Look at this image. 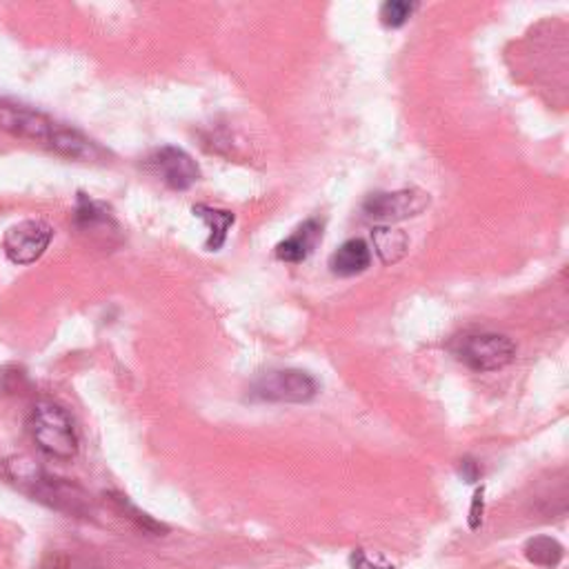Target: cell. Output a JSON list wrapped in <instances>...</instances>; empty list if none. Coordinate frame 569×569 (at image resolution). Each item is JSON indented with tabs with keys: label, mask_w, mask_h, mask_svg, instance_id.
Returning a JSON list of instances; mask_svg holds the SVG:
<instances>
[{
	"label": "cell",
	"mask_w": 569,
	"mask_h": 569,
	"mask_svg": "<svg viewBox=\"0 0 569 569\" xmlns=\"http://www.w3.org/2000/svg\"><path fill=\"white\" fill-rule=\"evenodd\" d=\"M32 436L43 454L56 461H72L79 454V434L72 416L54 401H39L30 418Z\"/></svg>",
	"instance_id": "6da1fadb"
},
{
	"label": "cell",
	"mask_w": 569,
	"mask_h": 569,
	"mask_svg": "<svg viewBox=\"0 0 569 569\" xmlns=\"http://www.w3.org/2000/svg\"><path fill=\"white\" fill-rule=\"evenodd\" d=\"M454 356L474 372H498L516 359L509 337L496 332H469L456 339Z\"/></svg>",
	"instance_id": "7a4b0ae2"
},
{
	"label": "cell",
	"mask_w": 569,
	"mask_h": 569,
	"mask_svg": "<svg viewBox=\"0 0 569 569\" xmlns=\"http://www.w3.org/2000/svg\"><path fill=\"white\" fill-rule=\"evenodd\" d=\"M319 390V381L303 370H273L256 381L254 396L267 403L303 405L314 401Z\"/></svg>",
	"instance_id": "3957f363"
},
{
	"label": "cell",
	"mask_w": 569,
	"mask_h": 569,
	"mask_svg": "<svg viewBox=\"0 0 569 569\" xmlns=\"http://www.w3.org/2000/svg\"><path fill=\"white\" fill-rule=\"evenodd\" d=\"M430 194L423 189H399L376 192L363 203V214L379 223H401L423 214L430 207Z\"/></svg>",
	"instance_id": "277c9868"
},
{
	"label": "cell",
	"mask_w": 569,
	"mask_h": 569,
	"mask_svg": "<svg viewBox=\"0 0 569 569\" xmlns=\"http://www.w3.org/2000/svg\"><path fill=\"white\" fill-rule=\"evenodd\" d=\"M59 127L61 125L56 121H52L50 116L37 110H30L25 105H17L10 101H0V130L12 136L37 141L50 147Z\"/></svg>",
	"instance_id": "5b68a950"
},
{
	"label": "cell",
	"mask_w": 569,
	"mask_h": 569,
	"mask_svg": "<svg viewBox=\"0 0 569 569\" xmlns=\"http://www.w3.org/2000/svg\"><path fill=\"white\" fill-rule=\"evenodd\" d=\"M54 238V229L45 220H25L8 229L6 251L19 265H30L39 260Z\"/></svg>",
	"instance_id": "8992f818"
},
{
	"label": "cell",
	"mask_w": 569,
	"mask_h": 569,
	"mask_svg": "<svg viewBox=\"0 0 569 569\" xmlns=\"http://www.w3.org/2000/svg\"><path fill=\"white\" fill-rule=\"evenodd\" d=\"M149 167L156 172V176H161V180L167 187L178 192L189 189L200 178V169L196 161L185 149L172 147V145L156 149L149 158Z\"/></svg>",
	"instance_id": "52a82bcc"
},
{
	"label": "cell",
	"mask_w": 569,
	"mask_h": 569,
	"mask_svg": "<svg viewBox=\"0 0 569 569\" xmlns=\"http://www.w3.org/2000/svg\"><path fill=\"white\" fill-rule=\"evenodd\" d=\"M323 238V223L317 218L306 220L290 238L276 245V258L282 262H303Z\"/></svg>",
	"instance_id": "ba28073f"
},
{
	"label": "cell",
	"mask_w": 569,
	"mask_h": 569,
	"mask_svg": "<svg viewBox=\"0 0 569 569\" xmlns=\"http://www.w3.org/2000/svg\"><path fill=\"white\" fill-rule=\"evenodd\" d=\"M372 265V249L361 238L345 240L332 256H330V269L337 276L350 278L368 271Z\"/></svg>",
	"instance_id": "9c48e42d"
},
{
	"label": "cell",
	"mask_w": 569,
	"mask_h": 569,
	"mask_svg": "<svg viewBox=\"0 0 569 569\" xmlns=\"http://www.w3.org/2000/svg\"><path fill=\"white\" fill-rule=\"evenodd\" d=\"M372 242H374V251L383 260V265H396L399 260H403V256L410 249V236L403 229H394L390 225L374 227Z\"/></svg>",
	"instance_id": "30bf717a"
},
{
	"label": "cell",
	"mask_w": 569,
	"mask_h": 569,
	"mask_svg": "<svg viewBox=\"0 0 569 569\" xmlns=\"http://www.w3.org/2000/svg\"><path fill=\"white\" fill-rule=\"evenodd\" d=\"M194 216H198L200 220H205L209 225V240H207V249L216 251L225 245L227 240V231L234 225V214L231 211H223V209H211L207 205H196L194 207Z\"/></svg>",
	"instance_id": "8fae6325"
},
{
	"label": "cell",
	"mask_w": 569,
	"mask_h": 569,
	"mask_svg": "<svg viewBox=\"0 0 569 569\" xmlns=\"http://www.w3.org/2000/svg\"><path fill=\"white\" fill-rule=\"evenodd\" d=\"M525 556L538 567H556L562 560V545L551 536H534L525 545Z\"/></svg>",
	"instance_id": "7c38bea8"
},
{
	"label": "cell",
	"mask_w": 569,
	"mask_h": 569,
	"mask_svg": "<svg viewBox=\"0 0 569 569\" xmlns=\"http://www.w3.org/2000/svg\"><path fill=\"white\" fill-rule=\"evenodd\" d=\"M416 10L418 6L407 3V0H387V3H383L379 10V19L387 30H399L414 17Z\"/></svg>",
	"instance_id": "4fadbf2b"
},
{
	"label": "cell",
	"mask_w": 569,
	"mask_h": 569,
	"mask_svg": "<svg viewBox=\"0 0 569 569\" xmlns=\"http://www.w3.org/2000/svg\"><path fill=\"white\" fill-rule=\"evenodd\" d=\"M350 565L352 569H396L390 560H385L383 556L379 554H372V551H365V549H356L352 556H350Z\"/></svg>",
	"instance_id": "5bb4252c"
},
{
	"label": "cell",
	"mask_w": 569,
	"mask_h": 569,
	"mask_svg": "<svg viewBox=\"0 0 569 569\" xmlns=\"http://www.w3.org/2000/svg\"><path fill=\"white\" fill-rule=\"evenodd\" d=\"M41 569H92V565L83 558L70 554H52Z\"/></svg>",
	"instance_id": "9a60e30c"
},
{
	"label": "cell",
	"mask_w": 569,
	"mask_h": 569,
	"mask_svg": "<svg viewBox=\"0 0 569 569\" xmlns=\"http://www.w3.org/2000/svg\"><path fill=\"white\" fill-rule=\"evenodd\" d=\"M458 474H461V478H463L465 483H476V480L480 478V467H478V463H474L472 458H465V461H461V465H458Z\"/></svg>",
	"instance_id": "2e32d148"
},
{
	"label": "cell",
	"mask_w": 569,
	"mask_h": 569,
	"mask_svg": "<svg viewBox=\"0 0 569 569\" xmlns=\"http://www.w3.org/2000/svg\"><path fill=\"white\" fill-rule=\"evenodd\" d=\"M483 520V487L476 492L474 496V503H472V511H469V527L472 529H478Z\"/></svg>",
	"instance_id": "e0dca14e"
}]
</instances>
